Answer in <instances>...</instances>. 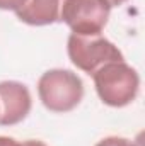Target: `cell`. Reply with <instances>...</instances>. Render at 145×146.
I'll return each mask as SVG.
<instances>
[{
	"mask_svg": "<svg viewBox=\"0 0 145 146\" xmlns=\"http://www.w3.org/2000/svg\"><path fill=\"white\" fill-rule=\"evenodd\" d=\"M96 146H137L133 141L126 139V138H119V136H108L104 139H101Z\"/></svg>",
	"mask_w": 145,
	"mask_h": 146,
	"instance_id": "52a82bcc",
	"label": "cell"
},
{
	"mask_svg": "<svg viewBox=\"0 0 145 146\" xmlns=\"http://www.w3.org/2000/svg\"><path fill=\"white\" fill-rule=\"evenodd\" d=\"M99 99L109 107L132 104L140 90V76L125 61H111L92 75Z\"/></svg>",
	"mask_w": 145,
	"mask_h": 146,
	"instance_id": "6da1fadb",
	"label": "cell"
},
{
	"mask_svg": "<svg viewBox=\"0 0 145 146\" xmlns=\"http://www.w3.org/2000/svg\"><path fill=\"white\" fill-rule=\"evenodd\" d=\"M28 0H0V10H19L26 5Z\"/></svg>",
	"mask_w": 145,
	"mask_h": 146,
	"instance_id": "ba28073f",
	"label": "cell"
},
{
	"mask_svg": "<svg viewBox=\"0 0 145 146\" xmlns=\"http://www.w3.org/2000/svg\"><path fill=\"white\" fill-rule=\"evenodd\" d=\"M22 146H46L43 141H38V139H28V141H24Z\"/></svg>",
	"mask_w": 145,
	"mask_h": 146,
	"instance_id": "30bf717a",
	"label": "cell"
},
{
	"mask_svg": "<svg viewBox=\"0 0 145 146\" xmlns=\"http://www.w3.org/2000/svg\"><path fill=\"white\" fill-rule=\"evenodd\" d=\"M67 53L73 65L87 75H94L101 66L111 61H125L123 53L109 39L97 36L70 34L67 42Z\"/></svg>",
	"mask_w": 145,
	"mask_h": 146,
	"instance_id": "3957f363",
	"label": "cell"
},
{
	"mask_svg": "<svg viewBox=\"0 0 145 146\" xmlns=\"http://www.w3.org/2000/svg\"><path fill=\"white\" fill-rule=\"evenodd\" d=\"M111 14L108 0H65L60 12V22H65L72 34L97 36L106 27Z\"/></svg>",
	"mask_w": 145,
	"mask_h": 146,
	"instance_id": "277c9868",
	"label": "cell"
},
{
	"mask_svg": "<svg viewBox=\"0 0 145 146\" xmlns=\"http://www.w3.org/2000/svg\"><path fill=\"white\" fill-rule=\"evenodd\" d=\"M33 99L29 88L14 80L0 82V126H14L28 117Z\"/></svg>",
	"mask_w": 145,
	"mask_h": 146,
	"instance_id": "5b68a950",
	"label": "cell"
},
{
	"mask_svg": "<svg viewBox=\"0 0 145 146\" xmlns=\"http://www.w3.org/2000/svg\"><path fill=\"white\" fill-rule=\"evenodd\" d=\"M109 5L111 7H118V5H121V3H125V2H128V0H108Z\"/></svg>",
	"mask_w": 145,
	"mask_h": 146,
	"instance_id": "8fae6325",
	"label": "cell"
},
{
	"mask_svg": "<svg viewBox=\"0 0 145 146\" xmlns=\"http://www.w3.org/2000/svg\"><path fill=\"white\" fill-rule=\"evenodd\" d=\"M38 94L43 106L51 112H70L84 97V83L72 70L53 68L41 75L38 82Z\"/></svg>",
	"mask_w": 145,
	"mask_h": 146,
	"instance_id": "7a4b0ae2",
	"label": "cell"
},
{
	"mask_svg": "<svg viewBox=\"0 0 145 146\" xmlns=\"http://www.w3.org/2000/svg\"><path fill=\"white\" fill-rule=\"evenodd\" d=\"M0 146H22V143L15 141L14 138H7V136H0Z\"/></svg>",
	"mask_w": 145,
	"mask_h": 146,
	"instance_id": "9c48e42d",
	"label": "cell"
},
{
	"mask_svg": "<svg viewBox=\"0 0 145 146\" xmlns=\"http://www.w3.org/2000/svg\"><path fill=\"white\" fill-rule=\"evenodd\" d=\"M65 0H28L24 7L15 10L21 22L29 26H48L60 22V12Z\"/></svg>",
	"mask_w": 145,
	"mask_h": 146,
	"instance_id": "8992f818",
	"label": "cell"
}]
</instances>
